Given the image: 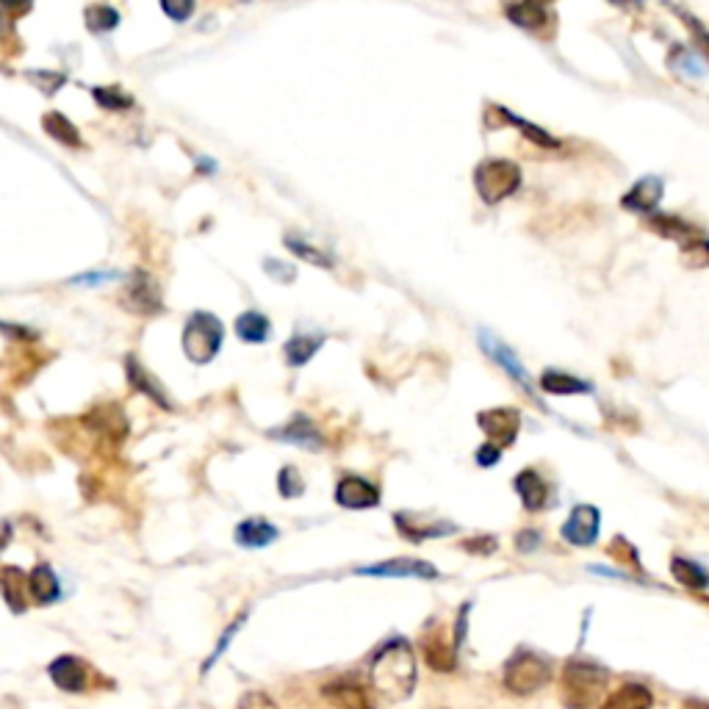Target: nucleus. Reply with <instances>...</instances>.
Returning <instances> with one entry per match:
<instances>
[{
    "label": "nucleus",
    "mask_w": 709,
    "mask_h": 709,
    "mask_svg": "<svg viewBox=\"0 0 709 709\" xmlns=\"http://www.w3.org/2000/svg\"><path fill=\"white\" fill-rule=\"evenodd\" d=\"M372 685L388 701H405L416 687V657L405 640H391L377 651L372 665Z\"/></svg>",
    "instance_id": "obj_1"
},
{
    "label": "nucleus",
    "mask_w": 709,
    "mask_h": 709,
    "mask_svg": "<svg viewBox=\"0 0 709 709\" xmlns=\"http://www.w3.org/2000/svg\"><path fill=\"white\" fill-rule=\"evenodd\" d=\"M610 685V673L596 662L571 660L565 662L560 676V698L568 709H590L604 701Z\"/></svg>",
    "instance_id": "obj_2"
},
{
    "label": "nucleus",
    "mask_w": 709,
    "mask_h": 709,
    "mask_svg": "<svg viewBox=\"0 0 709 709\" xmlns=\"http://www.w3.org/2000/svg\"><path fill=\"white\" fill-rule=\"evenodd\" d=\"M222 338H225V327L219 322L214 313L208 311H194L186 325H183L181 347L183 355L192 363H208L214 361V355L222 347Z\"/></svg>",
    "instance_id": "obj_3"
},
{
    "label": "nucleus",
    "mask_w": 709,
    "mask_h": 709,
    "mask_svg": "<svg viewBox=\"0 0 709 709\" xmlns=\"http://www.w3.org/2000/svg\"><path fill=\"white\" fill-rule=\"evenodd\" d=\"M474 186H477V194H480L488 205L502 203L510 194L518 192V186H521V169H518L516 161L488 158V161H482L480 167L474 169Z\"/></svg>",
    "instance_id": "obj_4"
},
{
    "label": "nucleus",
    "mask_w": 709,
    "mask_h": 709,
    "mask_svg": "<svg viewBox=\"0 0 709 709\" xmlns=\"http://www.w3.org/2000/svg\"><path fill=\"white\" fill-rule=\"evenodd\" d=\"M549 679H552V665L543 660L541 654H532V651L516 654L505 668V687L516 696L538 693L541 687L549 685Z\"/></svg>",
    "instance_id": "obj_5"
},
{
    "label": "nucleus",
    "mask_w": 709,
    "mask_h": 709,
    "mask_svg": "<svg viewBox=\"0 0 709 709\" xmlns=\"http://www.w3.org/2000/svg\"><path fill=\"white\" fill-rule=\"evenodd\" d=\"M480 430L488 435V444L499 446H513L518 438V430H521V413L516 408H491L482 410L480 416Z\"/></svg>",
    "instance_id": "obj_6"
},
{
    "label": "nucleus",
    "mask_w": 709,
    "mask_h": 709,
    "mask_svg": "<svg viewBox=\"0 0 709 709\" xmlns=\"http://www.w3.org/2000/svg\"><path fill=\"white\" fill-rule=\"evenodd\" d=\"M480 347H482V352L491 358L496 366H502L513 380H516L527 394H532V399H535V388H532V380H529V374H527V369L521 366V361H518V355L513 352V349L507 347L505 341H499V338L493 336L491 330H480Z\"/></svg>",
    "instance_id": "obj_7"
},
{
    "label": "nucleus",
    "mask_w": 709,
    "mask_h": 709,
    "mask_svg": "<svg viewBox=\"0 0 709 709\" xmlns=\"http://www.w3.org/2000/svg\"><path fill=\"white\" fill-rule=\"evenodd\" d=\"M125 305L136 313H161V289H158L156 277L147 275L142 269H136L125 286V294H122Z\"/></svg>",
    "instance_id": "obj_8"
},
{
    "label": "nucleus",
    "mask_w": 709,
    "mask_h": 709,
    "mask_svg": "<svg viewBox=\"0 0 709 709\" xmlns=\"http://www.w3.org/2000/svg\"><path fill=\"white\" fill-rule=\"evenodd\" d=\"M358 574L363 577H388V579H438V568L427 560H410V557H399V560H385V563L363 565L358 568Z\"/></svg>",
    "instance_id": "obj_9"
},
{
    "label": "nucleus",
    "mask_w": 709,
    "mask_h": 709,
    "mask_svg": "<svg viewBox=\"0 0 709 709\" xmlns=\"http://www.w3.org/2000/svg\"><path fill=\"white\" fill-rule=\"evenodd\" d=\"M601 513L593 505H577L563 524V538L571 546H593L599 538Z\"/></svg>",
    "instance_id": "obj_10"
},
{
    "label": "nucleus",
    "mask_w": 709,
    "mask_h": 709,
    "mask_svg": "<svg viewBox=\"0 0 709 709\" xmlns=\"http://www.w3.org/2000/svg\"><path fill=\"white\" fill-rule=\"evenodd\" d=\"M455 651H457V640H449L444 626L433 624L427 632H424V640H421V654L427 665L433 671H452L455 668Z\"/></svg>",
    "instance_id": "obj_11"
},
{
    "label": "nucleus",
    "mask_w": 709,
    "mask_h": 709,
    "mask_svg": "<svg viewBox=\"0 0 709 709\" xmlns=\"http://www.w3.org/2000/svg\"><path fill=\"white\" fill-rule=\"evenodd\" d=\"M336 502L347 510H366V507L380 505V488H374L372 482L363 477H341L336 485Z\"/></svg>",
    "instance_id": "obj_12"
},
{
    "label": "nucleus",
    "mask_w": 709,
    "mask_h": 709,
    "mask_svg": "<svg viewBox=\"0 0 709 709\" xmlns=\"http://www.w3.org/2000/svg\"><path fill=\"white\" fill-rule=\"evenodd\" d=\"M48 673L50 679H53V685L67 690V693H84L86 687H89V668L78 657H73V654H64L59 660L50 662Z\"/></svg>",
    "instance_id": "obj_13"
},
{
    "label": "nucleus",
    "mask_w": 709,
    "mask_h": 709,
    "mask_svg": "<svg viewBox=\"0 0 709 709\" xmlns=\"http://www.w3.org/2000/svg\"><path fill=\"white\" fill-rule=\"evenodd\" d=\"M269 435L277 438V441H283V444L302 446V449H313V452L325 449V438H322V433H319L316 424H313L308 416H302V413H297L289 424H283L280 430H272Z\"/></svg>",
    "instance_id": "obj_14"
},
{
    "label": "nucleus",
    "mask_w": 709,
    "mask_h": 709,
    "mask_svg": "<svg viewBox=\"0 0 709 709\" xmlns=\"http://www.w3.org/2000/svg\"><path fill=\"white\" fill-rule=\"evenodd\" d=\"M662 192H665V183L657 175H646L624 194V205L626 211H635V214H651L662 200Z\"/></svg>",
    "instance_id": "obj_15"
},
{
    "label": "nucleus",
    "mask_w": 709,
    "mask_h": 709,
    "mask_svg": "<svg viewBox=\"0 0 709 709\" xmlns=\"http://www.w3.org/2000/svg\"><path fill=\"white\" fill-rule=\"evenodd\" d=\"M654 707V693L640 682H626L610 696L604 698L599 709H651Z\"/></svg>",
    "instance_id": "obj_16"
},
{
    "label": "nucleus",
    "mask_w": 709,
    "mask_h": 709,
    "mask_svg": "<svg viewBox=\"0 0 709 709\" xmlns=\"http://www.w3.org/2000/svg\"><path fill=\"white\" fill-rule=\"evenodd\" d=\"M513 485H516V493L521 496V502H524L529 513H538V510L549 505V485L535 469L521 471Z\"/></svg>",
    "instance_id": "obj_17"
},
{
    "label": "nucleus",
    "mask_w": 709,
    "mask_h": 709,
    "mask_svg": "<svg viewBox=\"0 0 709 709\" xmlns=\"http://www.w3.org/2000/svg\"><path fill=\"white\" fill-rule=\"evenodd\" d=\"M325 698L336 709H374L369 693L358 682H347V679H338L333 685H327Z\"/></svg>",
    "instance_id": "obj_18"
},
{
    "label": "nucleus",
    "mask_w": 709,
    "mask_h": 709,
    "mask_svg": "<svg viewBox=\"0 0 709 709\" xmlns=\"http://www.w3.org/2000/svg\"><path fill=\"white\" fill-rule=\"evenodd\" d=\"M277 535L280 532H277L275 524H269L264 518H247L236 527V543L244 549H264V546L277 541Z\"/></svg>",
    "instance_id": "obj_19"
},
{
    "label": "nucleus",
    "mask_w": 709,
    "mask_h": 709,
    "mask_svg": "<svg viewBox=\"0 0 709 709\" xmlns=\"http://www.w3.org/2000/svg\"><path fill=\"white\" fill-rule=\"evenodd\" d=\"M541 388L546 394H554V397H571V394H590L593 391V385L588 380H579L574 374L557 372V369H546L541 374Z\"/></svg>",
    "instance_id": "obj_20"
},
{
    "label": "nucleus",
    "mask_w": 709,
    "mask_h": 709,
    "mask_svg": "<svg viewBox=\"0 0 709 709\" xmlns=\"http://www.w3.org/2000/svg\"><path fill=\"white\" fill-rule=\"evenodd\" d=\"M25 585H28V579H25V574L20 571V568L6 565V568L0 571V588H3V599H6V604H9V610L17 615L25 613Z\"/></svg>",
    "instance_id": "obj_21"
},
{
    "label": "nucleus",
    "mask_w": 709,
    "mask_h": 709,
    "mask_svg": "<svg viewBox=\"0 0 709 709\" xmlns=\"http://www.w3.org/2000/svg\"><path fill=\"white\" fill-rule=\"evenodd\" d=\"M28 590H31V596H34L39 604H53V601L61 596L59 577L53 574L50 565H37V568L31 571V577H28Z\"/></svg>",
    "instance_id": "obj_22"
},
{
    "label": "nucleus",
    "mask_w": 709,
    "mask_h": 709,
    "mask_svg": "<svg viewBox=\"0 0 709 709\" xmlns=\"http://www.w3.org/2000/svg\"><path fill=\"white\" fill-rule=\"evenodd\" d=\"M125 366H128V380H131V385L136 388V391H142V394H147V397L153 399V402H158L161 408H172L169 405V397H167V391L161 388V385L156 383V377H150V374L142 369V363L136 361V358H128L125 361Z\"/></svg>",
    "instance_id": "obj_23"
},
{
    "label": "nucleus",
    "mask_w": 709,
    "mask_h": 709,
    "mask_svg": "<svg viewBox=\"0 0 709 709\" xmlns=\"http://www.w3.org/2000/svg\"><path fill=\"white\" fill-rule=\"evenodd\" d=\"M236 333L247 344H264L272 336V322L261 311H247L236 319Z\"/></svg>",
    "instance_id": "obj_24"
},
{
    "label": "nucleus",
    "mask_w": 709,
    "mask_h": 709,
    "mask_svg": "<svg viewBox=\"0 0 709 709\" xmlns=\"http://www.w3.org/2000/svg\"><path fill=\"white\" fill-rule=\"evenodd\" d=\"M671 574L679 585H685L690 590H707L709 588V571L704 565L693 563L687 557H673Z\"/></svg>",
    "instance_id": "obj_25"
},
{
    "label": "nucleus",
    "mask_w": 709,
    "mask_h": 709,
    "mask_svg": "<svg viewBox=\"0 0 709 709\" xmlns=\"http://www.w3.org/2000/svg\"><path fill=\"white\" fill-rule=\"evenodd\" d=\"M505 14L518 28H527V31H538L549 23V9L543 3H513V6H505Z\"/></svg>",
    "instance_id": "obj_26"
},
{
    "label": "nucleus",
    "mask_w": 709,
    "mask_h": 709,
    "mask_svg": "<svg viewBox=\"0 0 709 709\" xmlns=\"http://www.w3.org/2000/svg\"><path fill=\"white\" fill-rule=\"evenodd\" d=\"M42 128H45V133H48L50 139H56V142H61V145H67V147L84 145V142H81V133H78V128H75L73 122L67 120L61 111H48V114L42 117Z\"/></svg>",
    "instance_id": "obj_27"
},
{
    "label": "nucleus",
    "mask_w": 709,
    "mask_h": 709,
    "mask_svg": "<svg viewBox=\"0 0 709 709\" xmlns=\"http://www.w3.org/2000/svg\"><path fill=\"white\" fill-rule=\"evenodd\" d=\"M649 225L651 230H657L665 239L679 241L682 247H687V244H693V241L698 239V230L693 228V225H687L685 219L679 217H662V214H657V217L649 219Z\"/></svg>",
    "instance_id": "obj_28"
},
{
    "label": "nucleus",
    "mask_w": 709,
    "mask_h": 709,
    "mask_svg": "<svg viewBox=\"0 0 709 709\" xmlns=\"http://www.w3.org/2000/svg\"><path fill=\"white\" fill-rule=\"evenodd\" d=\"M322 344H325V336H322V333H316V336H305V333H300V336L289 338L286 347H283V352H286V363H289V366H305V363L311 361L313 355L319 352Z\"/></svg>",
    "instance_id": "obj_29"
},
{
    "label": "nucleus",
    "mask_w": 709,
    "mask_h": 709,
    "mask_svg": "<svg viewBox=\"0 0 709 709\" xmlns=\"http://www.w3.org/2000/svg\"><path fill=\"white\" fill-rule=\"evenodd\" d=\"M394 521H397L399 532H402L408 541H416V543L427 541V538H441V535L455 532V524H446V521H435V524H430V527H419V524H413V518H410L408 513H397Z\"/></svg>",
    "instance_id": "obj_30"
},
{
    "label": "nucleus",
    "mask_w": 709,
    "mask_h": 709,
    "mask_svg": "<svg viewBox=\"0 0 709 709\" xmlns=\"http://www.w3.org/2000/svg\"><path fill=\"white\" fill-rule=\"evenodd\" d=\"M286 247H289L294 255H300L302 261H311V264L319 266V269H333V255H327L325 250H319V247H313L308 241H302L300 236H286Z\"/></svg>",
    "instance_id": "obj_31"
},
{
    "label": "nucleus",
    "mask_w": 709,
    "mask_h": 709,
    "mask_svg": "<svg viewBox=\"0 0 709 709\" xmlns=\"http://www.w3.org/2000/svg\"><path fill=\"white\" fill-rule=\"evenodd\" d=\"M86 17V28L95 31V34H103V31H114L120 25V12L111 9V6H89L84 12Z\"/></svg>",
    "instance_id": "obj_32"
},
{
    "label": "nucleus",
    "mask_w": 709,
    "mask_h": 709,
    "mask_svg": "<svg viewBox=\"0 0 709 709\" xmlns=\"http://www.w3.org/2000/svg\"><path fill=\"white\" fill-rule=\"evenodd\" d=\"M92 97L97 100V106L106 111H125L133 106V97L125 95L120 86H95Z\"/></svg>",
    "instance_id": "obj_33"
},
{
    "label": "nucleus",
    "mask_w": 709,
    "mask_h": 709,
    "mask_svg": "<svg viewBox=\"0 0 709 709\" xmlns=\"http://www.w3.org/2000/svg\"><path fill=\"white\" fill-rule=\"evenodd\" d=\"M496 111H499V114H502V117H505L507 122H513L516 128H521L529 142H535V145H541V147H549V150H554V147H560V142H557L554 136H549V133L543 131V128H538V125H532V122L521 120V117H516V114H510L507 109H496Z\"/></svg>",
    "instance_id": "obj_34"
},
{
    "label": "nucleus",
    "mask_w": 709,
    "mask_h": 709,
    "mask_svg": "<svg viewBox=\"0 0 709 709\" xmlns=\"http://www.w3.org/2000/svg\"><path fill=\"white\" fill-rule=\"evenodd\" d=\"M671 64L673 70H676L679 75H687V78H704V67H701V61H698L696 53H690V50L673 48Z\"/></svg>",
    "instance_id": "obj_35"
},
{
    "label": "nucleus",
    "mask_w": 709,
    "mask_h": 709,
    "mask_svg": "<svg viewBox=\"0 0 709 709\" xmlns=\"http://www.w3.org/2000/svg\"><path fill=\"white\" fill-rule=\"evenodd\" d=\"M277 488H280V496L286 499H297L305 493V480L300 477V471L294 466H286V469L277 474Z\"/></svg>",
    "instance_id": "obj_36"
},
{
    "label": "nucleus",
    "mask_w": 709,
    "mask_h": 709,
    "mask_svg": "<svg viewBox=\"0 0 709 709\" xmlns=\"http://www.w3.org/2000/svg\"><path fill=\"white\" fill-rule=\"evenodd\" d=\"M28 81H31V84H37V89H42L45 95H56V92H59V86L67 81V75L64 73H42V70H34V73H28Z\"/></svg>",
    "instance_id": "obj_37"
},
{
    "label": "nucleus",
    "mask_w": 709,
    "mask_h": 709,
    "mask_svg": "<svg viewBox=\"0 0 709 709\" xmlns=\"http://www.w3.org/2000/svg\"><path fill=\"white\" fill-rule=\"evenodd\" d=\"M676 12L685 17L687 28H690V34H693V39H696V48L704 53V59L709 61V31L701 25V20H696L693 14H687L685 9H676Z\"/></svg>",
    "instance_id": "obj_38"
},
{
    "label": "nucleus",
    "mask_w": 709,
    "mask_h": 709,
    "mask_svg": "<svg viewBox=\"0 0 709 709\" xmlns=\"http://www.w3.org/2000/svg\"><path fill=\"white\" fill-rule=\"evenodd\" d=\"M266 275H272L277 280V283H291L294 277H297V269L294 266H286L283 261H277V258H269L264 264Z\"/></svg>",
    "instance_id": "obj_39"
},
{
    "label": "nucleus",
    "mask_w": 709,
    "mask_h": 709,
    "mask_svg": "<svg viewBox=\"0 0 709 709\" xmlns=\"http://www.w3.org/2000/svg\"><path fill=\"white\" fill-rule=\"evenodd\" d=\"M239 709H280V707H277L275 701L266 696V693L253 690V693H244V696H241Z\"/></svg>",
    "instance_id": "obj_40"
},
{
    "label": "nucleus",
    "mask_w": 709,
    "mask_h": 709,
    "mask_svg": "<svg viewBox=\"0 0 709 709\" xmlns=\"http://www.w3.org/2000/svg\"><path fill=\"white\" fill-rule=\"evenodd\" d=\"M117 272H111V269H106V272H86V275H75L70 283L73 286H100V283H109V280H117Z\"/></svg>",
    "instance_id": "obj_41"
},
{
    "label": "nucleus",
    "mask_w": 709,
    "mask_h": 709,
    "mask_svg": "<svg viewBox=\"0 0 709 709\" xmlns=\"http://www.w3.org/2000/svg\"><path fill=\"white\" fill-rule=\"evenodd\" d=\"M161 9H164V14L167 17H172L175 23H183V20H189L194 12V3L192 0H183V3H161Z\"/></svg>",
    "instance_id": "obj_42"
},
{
    "label": "nucleus",
    "mask_w": 709,
    "mask_h": 709,
    "mask_svg": "<svg viewBox=\"0 0 709 709\" xmlns=\"http://www.w3.org/2000/svg\"><path fill=\"white\" fill-rule=\"evenodd\" d=\"M477 466H482V469H491V466H496L499 460H502V449L493 444H482L480 449H477Z\"/></svg>",
    "instance_id": "obj_43"
},
{
    "label": "nucleus",
    "mask_w": 709,
    "mask_h": 709,
    "mask_svg": "<svg viewBox=\"0 0 709 709\" xmlns=\"http://www.w3.org/2000/svg\"><path fill=\"white\" fill-rule=\"evenodd\" d=\"M516 546L518 552H535L538 546H541V532H535V529H521L516 538Z\"/></svg>",
    "instance_id": "obj_44"
},
{
    "label": "nucleus",
    "mask_w": 709,
    "mask_h": 709,
    "mask_svg": "<svg viewBox=\"0 0 709 709\" xmlns=\"http://www.w3.org/2000/svg\"><path fill=\"white\" fill-rule=\"evenodd\" d=\"M466 549H482V554H488V552H493L496 549V541L493 538H488V535H482V538H477V541H471V543H466Z\"/></svg>",
    "instance_id": "obj_45"
},
{
    "label": "nucleus",
    "mask_w": 709,
    "mask_h": 709,
    "mask_svg": "<svg viewBox=\"0 0 709 709\" xmlns=\"http://www.w3.org/2000/svg\"><path fill=\"white\" fill-rule=\"evenodd\" d=\"M3 330L14 338H37V333H31L28 327H14L12 322H3Z\"/></svg>",
    "instance_id": "obj_46"
},
{
    "label": "nucleus",
    "mask_w": 709,
    "mask_h": 709,
    "mask_svg": "<svg viewBox=\"0 0 709 709\" xmlns=\"http://www.w3.org/2000/svg\"><path fill=\"white\" fill-rule=\"evenodd\" d=\"M682 709H709V701H704V698H687Z\"/></svg>",
    "instance_id": "obj_47"
},
{
    "label": "nucleus",
    "mask_w": 709,
    "mask_h": 709,
    "mask_svg": "<svg viewBox=\"0 0 709 709\" xmlns=\"http://www.w3.org/2000/svg\"><path fill=\"white\" fill-rule=\"evenodd\" d=\"M197 167L205 169V172H214V169H217V164H214V161H208V158H200V161H197Z\"/></svg>",
    "instance_id": "obj_48"
}]
</instances>
